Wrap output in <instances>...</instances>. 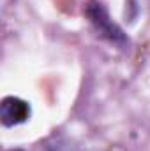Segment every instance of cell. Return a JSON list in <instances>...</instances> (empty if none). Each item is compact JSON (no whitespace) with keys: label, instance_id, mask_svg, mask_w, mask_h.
<instances>
[{"label":"cell","instance_id":"cell-2","mask_svg":"<svg viewBox=\"0 0 150 151\" xmlns=\"http://www.w3.org/2000/svg\"><path fill=\"white\" fill-rule=\"evenodd\" d=\"M0 118L5 127L25 123L30 118V106L18 97H7L0 104Z\"/></svg>","mask_w":150,"mask_h":151},{"label":"cell","instance_id":"cell-1","mask_svg":"<svg viewBox=\"0 0 150 151\" xmlns=\"http://www.w3.org/2000/svg\"><path fill=\"white\" fill-rule=\"evenodd\" d=\"M87 16L90 18L92 25L97 28V32H99L103 37H106L108 40H111L115 44H120V46H124V44L127 42L124 32L113 23V19H110L108 11L103 7V4H99V2H90V4L87 5Z\"/></svg>","mask_w":150,"mask_h":151},{"label":"cell","instance_id":"cell-3","mask_svg":"<svg viewBox=\"0 0 150 151\" xmlns=\"http://www.w3.org/2000/svg\"><path fill=\"white\" fill-rule=\"evenodd\" d=\"M12 151H20V150H12Z\"/></svg>","mask_w":150,"mask_h":151}]
</instances>
